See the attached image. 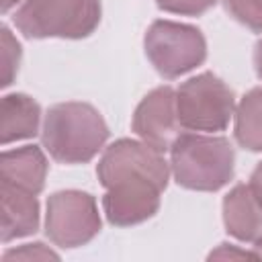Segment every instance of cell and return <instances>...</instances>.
<instances>
[{"instance_id": "44dd1931", "label": "cell", "mask_w": 262, "mask_h": 262, "mask_svg": "<svg viewBox=\"0 0 262 262\" xmlns=\"http://www.w3.org/2000/svg\"><path fill=\"white\" fill-rule=\"evenodd\" d=\"M20 0H2V12H8L12 6H16Z\"/></svg>"}, {"instance_id": "8fae6325", "label": "cell", "mask_w": 262, "mask_h": 262, "mask_svg": "<svg viewBox=\"0 0 262 262\" xmlns=\"http://www.w3.org/2000/svg\"><path fill=\"white\" fill-rule=\"evenodd\" d=\"M223 223L227 233L239 242L262 239V207L248 184H235L223 196Z\"/></svg>"}, {"instance_id": "9a60e30c", "label": "cell", "mask_w": 262, "mask_h": 262, "mask_svg": "<svg viewBox=\"0 0 262 262\" xmlns=\"http://www.w3.org/2000/svg\"><path fill=\"white\" fill-rule=\"evenodd\" d=\"M225 10L239 25L262 33V0H225Z\"/></svg>"}, {"instance_id": "6da1fadb", "label": "cell", "mask_w": 262, "mask_h": 262, "mask_svg": "<svg viewBox=\"0 0 262 262\" xmlns=\"http://www.w3.org/2000/svg\"><path fill=\"white\" fill-rule=\"evenodd\" d=\"M170 162L158 147L137 139H117L96 166L104 186L102 209L111 225L129 227L151 219L170 180Z\"/></svg>"}, {"instance_id": "7c38bea8", "label": "cell", "mask_w": 262, "mask_h": 262, "mask_svg": "<svg viewBox=\"0 0 262 262\" xmlns=\"http://www.w3.org/2000/svg\"><path fill=\"white\" fill-rule=\"evenodd\" d=\"M39 121H41V106L31 96L23 92H12L2 96V104H0L2 145L35 137L39 133Z\"/></svg>"}, {"instance_id": "ffe728a7", "label": "cell", "mask_w": 262, "mask_h": 262, "mask_svg": "<svg viewBox=\"0 0 262 262\" xmlns=\"http://www.w3.org/2000/svg\"><path fill=\"white\" fill-rule=\"evenodd\" d=\"M254 70H256L258 78L262 80V39L256 41V45H254Z\"/></svg>"}, {"instance_id": "277c9868", "label": "cell", "mask_w": 262, "mask_h": 262, "mask_svg": "<svg viewBox=\"0 0 262 262\" xmlns=\"http://www.w3.org/2000/svg\"><path fill=\"white\" fill-rule=\"evenodd\" d=\"M100 14V0H25L12 23L27 39H84L96 31Z\"/></svg>"}, {"instance_id": "2e32d148", "label": "cell", "mask_w": 262, "mask_h": 262, "mask_svg": "<svg viewBox=\"0 0 262 262\" xmlns=\"http://www.w3.org/2000/svg\"><path fill=\"white\" fill-rule=\"evenodd\" d=\"M217 0H156L158 8L182 16H199L215 6Z\"/></svg>"}, {"instance_id": "7402d4cb", "label": "cell", "mask_w": 262, "mask_h": 262, "mask_svg": "<svg viewBox=\"0 0 262 262\" xmlns=\"http://www.w3.org/2000/svg\"><path fill=\"white\" fill-rule=\"evenodd\" d=\"M254 252H256V256H258V258H262V239L254 244Z\"/></svg>"}, {"instance_id": "e0dca14e", "label": "cell", "mask_w": 262, "mask_h": 262, "mask_svg": "<svg viewBox=\"0 0 262 262\" xmlns=\"http://www.w3.org/2000/svg\"><path fill=\"white\" fill-rule=\"evenodd\" d=\"M2 260L4 262H8V260H59V254L49 250L41 242H37V244H25L20 248L6 250L2 254Z\"/></svg>"}, {"instance_id": "8992f818", "label": "cell", "mask_w": 262, "mask_h": 262, "mask_svg": "<svg viewBox=\"0 0 262 262\" xmlns=\"http://www.w3.org/2000/svg\"><path fill=\"white\" fill-rule=\"evenodd\" d=\"M143 49L154 70L168 80L194 70L207 57V41L201 29L166 18L147 27Z\"/></svg>"}, {"instance_id": "3957f363", "label": "cell", "mask_w": 262, "mask_h": 262, "mask_svg": "<svg viewBox=\"0 0 262 262\" xmlns=\"http://www.w3.org/2000/svg\"><path fill=\"white\" fill-rule=\"evenodd\" d=\"M170 170L178 186L213 192L233 178L235 151L227 137L180 133L170 145Z\"/></svg>"}, {"instance_id": "ba28073f", "label": "cell", "mask_w": 262, "mask_h": 262, "mask_svg": "<svg viewBox=\"0 0 262 262\" xmlns=\"http://www.w3.org/2000/svg\"><path fill=\"white\" fill-rule=\"evenodd\" d=\"M178 125L176 90L172 86H158L147 92L137 104L131 119L133 133L160 151L170 149V145L178 137Z\"/></svg>"}, {"instance_id": "5bb4252c", "label": "cell", "mask_w": 262, "mask_h": 262, "mask_svg": "<svg viewBox=\"0 0 262 262\" xmlns=\"http://www.w3.org/2000/svg\"><path fill=\"white\" fill-rule=\"evenodd\" d=\"M0 37H2V41H0V47H2V55H0V59H2V78H0V86L8 88L12 84V80L16 78L23 49H20V43L16 41V37L10 33V29L6 25H2Z\"/></svg>"}, {"instance_id": "9c48e42d", "label": "cell", "mask_w": 262, "mask_h": 262, "mask_svg": "<svg viewBox=\"0 0 262 262\" xmlns=\"http://www.w3.org/2000/svg\"><path fill=\"white\" fill-rule=\"evenodd\" d=\"M0 239L4 244L33 235L39 229V201L37 194L18 186L0 182Z\"/></svg>"}, {"instance_id": "30bf717a", "label": "cell", "mask_w": 262, "mask_h": 262, "mask_svg": "<svg viewBox=\"0 0 262 262\" xmlns=\"http://www.w3.org/2000/svg\"><path fill=\"white\" fill-rule=\"evenodd\" d=\"M47 158L37 145L4 149L0 156V182L39 194L47 178Z\"/></svg>"}, {"instance_id": "d6986e66", "label": "cell", "mask_w": 262, "mask_h": 262, "mask_svg": "<svg viewBox=\"0 0 262 262\" xmlns=\"http://www.w3.org/2000/svg\"><path fill=\"white\" fill-rule=\"evenodd\" d=\"M248 186H250L252 194L256 196V201H258V203H260V207H262V162L254 168V172H252V176H250Z\"/></svg>"}, {"instance_id": "52a82bcc", "label": "cell", "mask_w": 262, "mask_h": 262, "mask_svg": "<svg viewBox=\"0 0 262 262\" xmlns=\"http://www.w3.org/2000/svg\"><path fill=\"white\" fill-rule=\"evenodd\" d=\"M96 199L84 190H59L47 199L45 235L59 248L72 250L92 242L100 231Z\"/></svg>"}, {"instance_id": "5b68a950", "label": "cell", "mask_w": 262, "mask_h": 262, "mask_svg": "<svg viewBox=\"0 0 262 262\" xmlns=\"http://www.w3.org/2000/svg\"><path fill=\"white\" fill-rule=\"evenodd\" d=\"M235 113L233 90L215 74L203 72L176 88V115L188 131H223Z\"/></svg>"}, {"instance_id": "ac0fdd59", "label": "cell", "mask_w": 262, "mask_h": 262, "mask_svg": "<svg viewBox=\"0 0 262 262\" xmlns=\"http://www.w3.org/2000/svg\"><path fill=\"white\" fill-rule=\"evenodd\" d=\"M244 258L258 260L254 250H239L233 244H219V248L209 254V260H244Z\"/></svg>"}, {"instance_id": "4fadbf2b", "label": "cell", "mask_w": 262, "mask_h": 262, "mask_svg": "<svg viewBox=\"0 0 262 262\" xmlns=\"http://www.w3.org/2000/svg\"><path fill=\"white\" fill-rule=\"evenodd\" d=\"M235 141L248 151H262V88L248 90L233 113Z\"/></svg>"}, {"instance_id": "7a4b0ae2", "label": "cell", "mask_w": 262, "mask_h": 262, "mask_svg": "<svg viewBox=\"0 0 262 262\" xmlns=\"http://www.w3.org/2000/svg\"><path fill=\"white\" fill-rule=\"evenodd\" d=\"M108 127L102 115L88 102H57L49 106L41 141L45 151L59 164H86L106 143Z\"/></svg>"}]
</instances>
